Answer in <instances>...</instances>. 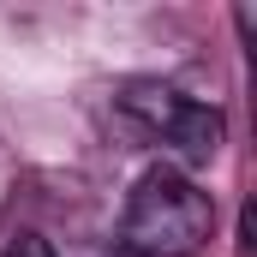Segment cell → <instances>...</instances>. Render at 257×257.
<instances>
[{
    "label": "cell",
    "instance_id": "6da1fadb",
    "mask_svg": "<svg viewBox=\"0 0 257 257\" xmlns=\"http://www.w3.org/2000/svg\"><path fill=\"white\" fill-rule=\"evenodd\" d=\"M215 227V203L197 192L180 168H150L126 197L120 215V251L132 257H192Z\"/></svg>",
    "mask_w": 257,
    "mask_h": 257
},
{
    "label": "cell",
    "instance_id": "7a4b0ae2",
    "mask_svg": "<svg viewBox=\"0 0 257 257\" xmlns=\"http://www.w3.org/2000/svg\"><path fill=\"white\" fill-rule=\"evenodd\" d=\"M120 114H126L138 132L162 138L180 162H209L221 150V114L209 102H192L180 96L174 84H126L120 90Z\"/></svg>",
    "mask_w": 257,
    "mask_h": 257
},
{
    "label": "cell",
    "instance_id": "3957f363",
    "mask_svg": "<svg viewBox=\"0 0 257 257\" xmlns=\"http://www.w3.org/2000/svg\"><path fill=\"white\" fill-rule=\"evenodd\" d=\"M6 257H54V245H48L42 233H18V239L6 245Z\"/></svg>",
    "mask_w": 257,
    "mask_h": 257
}]
</instances>
